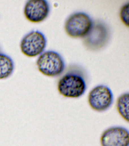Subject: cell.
<instances>
[{"label":"cell","mask_w":129,"mask_h":146,"mask_svg":"<svg viewBox=\"0 0 129 146\" xmlns=\"http://www.w3.org/2000/svg\"><path fill=\"white\" fill-rule=\"evenodd\" d=\"M86 89L85 74L83 70L77 67L70 68L58 83L59 92L65 98H80L84 94Z\"/></svg>","instance_id":"obj_1"},{"label":"cell","mask_w":129,"mask_h":146,"mask_svg":"<svg viewBox=\"0 0 129 146\" xmlns=\"http://www.w3.org/2000/svg\"><path fill=\"white\" fill-rule=\"evenodd\" d=\"M37 65L40 72L49 77H56L64 71V59L58 52L52 50L45 51L39 55Z\"/></svg>","instance_id":"obj_2"},{"label":"cell","mask_w":129,"mask_h":146,"mask_svg":"<svg viewBox=\"0 0 129 146\" xmlns=\"http://www.w3.org/2000/svg\"><path fill=\"white\" fill-rule=\"evenodd\" d=\"M94 22L90 16L84 12L75 13L67 19L65 29L67 34L73 38H84L89 33Z\"/></svg>","instance_id":"obj_3"},{"label":"cell","mask_w":129,"mask_h":146,"mask_svg":"<svg viewBox=\"0 0 129 146\" xmlns=\"http://www.w3.org/2000/svg\"><path fill=\"white\" fill-rule=\"evenodd\" d=\"M109 36L107 25L100 21H95L89 33L83 38L84 44L89 50L97 51L106 45Z\"/></svg>","instance_id":"obj_4"},{"label":"cell","mask_w":129,"mask_h":146,"mask_svg":"<svg viewBox=\"0 0 129 146\" xmlns=\"http://www.w3.org/2000/svg\"><path fill=\"white\" fill-rule=\"evenodd\" d=\"M88 102L92 109L103 112L109 109L114 102V95L109 87L104 84L97 86L89 92Z\"/></svg>","instance_id":"obj_5"},{"label":"cell","mask_w":129,"mask_h":146,"mask_svg":"<svg viewBox=\"0 0 129 146\" xmlns=\"http://www.w3.org/2000/svg\"><path fill=\"white\" fill-rule=\"evenodd\" d=\"M45 35L38 31H33L25 35L20 43L21 51L25 55L35 57L43 52L47 45Z\"/></svg>","instance_id":"obj_6"},{"label":"cell","mask_w":129,"mask_h":146,"mask_svg":"<svg viewBox=\"0 0 129 146\" xmlns=\"http://www.w3.org/2000/svg\"><path fill=\"white\" fill-rule=\"evenodd\" d=\"M101 146H129L128 130L124 127H111L103 131L101 136Z\"/></svg>","instance_id":"obj_7"},{"label":"cell","mask_w":129,"mask_h":146,"mask_svg":"<svg viewBox=\"0 0 129 146\" xmlns=\"http://www.w3.org/2000/svg\"><path fill=\"white\" fill-rule=\"evenodd\" d=\"M50 11L48 2L45 0L27 1L24 13L26 19L33 23L41 22L48 17Z\"/></svg>","instance_id":"obj_8"},{"label":"cell","mask_w":129,"mask_h":146,"mask_svg":"<svg viewBox=\"0 0 129 146\" xmlns=\"http://www.w3.org/2000/svg\"><path fill=\"white\" fill-rule=\"evenodd\" d=\"M14 68V63L12 58L5 54L0 53V79L10 77Z\"/></svg>","instance_id":"obj_9"},{"label":"cell","mask_w":129,"mask_h":146,"mask_svg":"<svg viewBox=\"0 0 129 146\" xmlns=\"http://www.w3.org/2000/svg\"><path fill=\"white\" fill-rule=\"evenodd\" d=\"M129 94L125 92L120 95L117 101L116 107L117 111L122 118L129 122Z\"/></svg>","instance_id":"obj_10"},{"label":"cell","mask_w":129,"mask_h":146,"mask_svg":"<svg viewBox=\"0 0 129 146\" xmlns=\"http://www.w3.org/2000/svg\"><path fill=\"white\" fill-rule=\"evenodd\" d=\"M129 3H126L121 8L120 11V17L124 25L129 26Z\"/></svg>","instance_id":"obj_11"}]
</instances>
